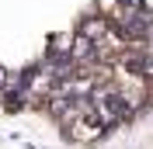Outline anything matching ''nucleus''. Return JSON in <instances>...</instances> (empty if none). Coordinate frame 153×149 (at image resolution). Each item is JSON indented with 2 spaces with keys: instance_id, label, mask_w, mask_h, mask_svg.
Instances as JSON below:
<instances>
[{
  "instance_id": "f257e3e1",
  "label": "nucleus",
  "mask_w": 153,
  "mask_h": 149,
  "mask_svg": "<svg viewBox=\"0 0 153 149\" xmlns=\"http://www.w3.org/2000/svg\"><path fill=\"white\" fill-rule=\"evenodd\" d=\"M66 132H70L73 142H97L105 135V128H101L97 121H87V118H76L73 125H66Z\"/></svg>"
}]
</instances>
